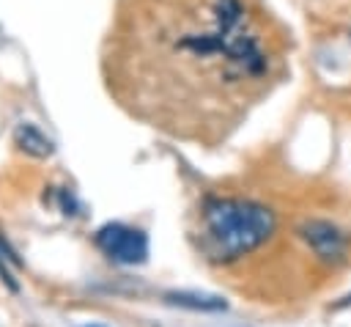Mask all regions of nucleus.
Wrapping results in <instances>:
<instances>
[{
    "mask_svg": "<svg viewBox=\"0 0 351 327\" xmlns=\"http://www.w3.org/2000/svg\"><path fill=\"white\" fill-rule=\"evenodd\" d=\"M266 38L255 0H121L107 63L121 82L156 69L184 88L228 93L266 80Z\"/></svg>",
    "mask_w": 351,
    "mask_h": 327,
    "instance_id": "obj_1",
    "label": "nucleus"
},
{
    "mask_svg": "<svg viewBox=\"0 0 351 327\" xmlns=\"http://www.w3.org/2000/svg\"><path fill=\"white\" fill-rule=\"evenodd\" d=\"M274 212L255 201L208 198L203 203V247L217 261H233L274 234Z\"/></svg>",
    "mask_w": 351,
    "mask_h": 327,
    "instance_id": "obj_2",
    "label": "nucleus"
},
{
    "mask_svg": "<svg viewBox=\"0 0 351 327\" xmlns=\"http://www.w3.org/2000/svg\"><path fill=\"white\" fill-rule=\"evenodd\" d=\"M96 247L118 264H143L148 258V236L123 223H107L93 236Z\"/></svg>",
    "mask_w": 351,
    "mask_h": 327,
    "instance_id": "obj_3",
    "label": "nucleus"
},
{
    "mask_svg": "<svg viewBox=\"0 0 351 327\" xmlns=\"http://www.w3.org/2000/svg\"><path fill=\"white\" fill-rule=\"evenodd\" d=\"M299 236L313 247V253L324 261H337L346 256V236L337 225L326 220H304L299 225Z\"/></svg>",
    "mask_w": 351,
    "mask_h": 327,
    "instance_id": "obj_4",
    "label": "nucleus"
},
{
    "mask_svg": "<svg viewBox=\"0 0 351 327\" xmlns=\"http://www.w3.org/2000/svg\"><path fill=\"white\" fill-rule=\"evenodd\" d=\"M162 300L167 305H176V308H186V311H225L228 308V300L219 297V294H208V291H165Z\"/></svg>",
    "mask_w": 351,
    "mask_h": 327,
    "instance_id": "obj_5",
    "label": "nucleus"
},
{
    "mask_svg": "<svg viewBox=\"0 0 351 327\" xmlns=\"http://www.w3.org/2000/svg\"><path fill=\"white\" fill-rule=\"evenodd\" d=\"M14 143H16L25 154H30V157H36V159H47V157L55 151L52 140H49L36 124H19V126L14 129Z\"/></svg>",
    "mask_w": 351,
    "mask_h": 327,
    "instance_id": "obj_6",
    "label": "nucleus"
},
{
    "mask_svg": "<svg viewBox=\"0 0 351 327\" xmlns=\"http://www.w3.org/2000/svg\"><path fill=\"white\" fill-rule=\"evenodd\" d=\"M0 278H3V280H5V286H8V289H11V291H19V283H16V280H14V278H11V272H8V269H5V267H3V256H0Z\"/></svg>",
    "mask_w": 351,
    "mask_h": 327,
    "instance_id": "obj_7",
    "label": "nucleus"
},
{
    "mask_svg": "<svg viewBox=\"0 0 351 327\" xmlns=\"http://www.w3.org/2000/svg\"><path fill=\"white\" fill-rule=\"evenodd\" d=\"M348 305H351V294H346V297H343L340 302H335L332 308H335V311H343V308H348Z\"/></svg>",
    "mask_w": 351,
    "mask_h": 327,
    "instance_id": "obj_8",
    "label": "nucleus"
},
{
    "mask_svg": "<svg viewBox=\"0 0 351 327\" xmlns=\"http://www.w3.org/2000/svg\"><path fill=\"white\" fill-rule=\"evenodd\" d=\"M88 327H104V324H88Z\"/></svg>",
    "mask_w": 351,
    "mask_h": 327,
    "instance_id": "obj_9",
    "label": "nucleus"
}]
</instances>
